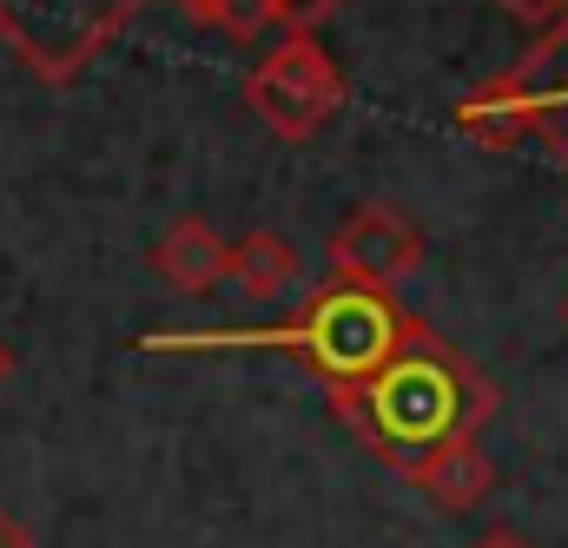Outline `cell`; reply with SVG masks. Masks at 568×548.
<instances>
[{"label":"cell","instance_id":"4","mask_svg":"<svg viewBox=\"0 0 568 548\" xmlns=\"http://www.w3.org/2000/svg\"><path fill=\"white\" fill-rule=\"evenodd\" d=\"M145 0H0V40L20 53V67L47 87H67L80 67H93L113 33Z\"/></svg>","mask_w":568,"mask_h":548},{"label":"cell","instance_id":"14","mask_svg":"<svg viewBox=\"0 0 568 548\" xmlns=\"http://www.w3.org/2000/svg\"><path fill=\"white\" fill-rule=\"evenodd\" d=\"M7 377H13V351L0 344V384H7Z\"/></svg>","mask_w":568,"mask_h":548},{"label":"cell","instance_id":"7","mask_svg":"<svg viewBox=\"0 0 568 548\" xmlns=\"http://www.w3.org/2000/svg\"><path fill=\"white\" fill-rule=\"evenodd\" d=\"M404 476L424 489L436 509H449V516H469V509L496 489V463L483 456V443H476V436H449V443H436V449L417 456Z\"/></svg>","mask_w":568,"mask_h":548},{"label":"cell","instance_id":"10","mask_svg":"<svg viewBox=\"0 0 568 548\" xmlns=\"http://www.w3.org/2000/svg\"><path fill=\"white\" fill-rule=\"evenodd\" d=\"M179 7H185L192 20L232 33V40H258L265 27H278V20H272V0H179Z\"/></svg>","mask_w":568,"mask_h":548},{"label":"cell","instance_id":"8","mask_svg":"<svg viewBox=\"0 0 568 548\" xmlns=\"http://www.w3.org/2000/svg\"><path fill=\"white\" fill-rule=\"evenodd\" d=\"M225 258H232V245L205 219H179L152 245V272L165 277L172 291H185V297H205L212 284H225Z\"/></svg>","mask_w":568,"mask_h":548},{"label":"cell","instance_id":"9","mask_svg":"<svg viewBox=\"0 0 568 548\" xmlns=\"http://www.w3.org/2000/svg\"><path fill=\"white\" fill-rule=\"evenodd\" d=\"M225 284L239 297H252V304H278L284 291L297 284V252L284 245L278 232H245V239H232Z\"/></svg>","mask_w":568,"mask_h":548},{"label":"cell","instance_id":"13","mask_svg":"<svg viewBox=\"0 0 568 548\" xmlns=\"http://www.w3.org/2000/svg\"><path fill=\"white\" fill-rule=\"evenodd\" d=\"M476 548H523V542H516L509 529H489V536H483V542H476Z\"/></svg>","mask_w":568,"mask_h":548},{"label":"cell","instance_id":"5","mask_svg":"<svg viewBox=\"0 0 568 548\" xmlns=\"http://www.w3.org/2000/svg\"><path fill=\"white\" fill-rule=\"evenodd\" d=\"M344 67L317 47V33H284L278 47L245 73V106L272 126L278 139L324 133L344 106Z\"/></svg>","mask_w":568,"mask_h":548},{"label":"cell","instance_id":"11","mask_svg":"<svg viewBox=\"0 0 568 548\" xmlns=\"http://www.w3.org/2000/svg\"><path fill=\"white\" fill-rule=\"evenodd\" d=\"M337 0H272V20L284 33H317V20H331Z\"/></svg>","mask_w":568,"mask_h":548},{"label":"cell","instance_id":"1","mask_svg":"<svg viewBox=\"0 0 568 548\" xmlns=\"http://www.w3.org/2000/svg\"><path fill=\"white\" fill-rule=\"evenodd\" d=\"M331 410L371 456H384L404 476L436 443L476 436L496 416V384L469 357H456L429 324H417L377 371H364L357 384H337Z\"/></svg>","mask_w":568,"mask_h":548},{"label":"cell","instance_id":"12","mask_svg":"<svg viewBox=\"0 0 568 548\" xmlns=\"http://www.w3.org/2000/svg\"><path fill=\"white\" fill-rule=\"evenodd\" d=\"M0 548H33V536H27V529L7 516V509H0Z\"/></svg>","mask_w":568,"mask_h":548},{"label":"cell","instance_id":"6","mask_svg":"<svg viewBox=\"0 0 568 548\" xmlns=\"http://www.w3.org/2000/svg\"><path fill=\"white\" fill-rule=\"evenodd\" d=\"M324 265H331V277H344V284L397 291L404 277H417V265H424V232H417L397 205L371 199V205H357V212L331 232Z\"/></svg>","mask_w":568,"mask_h":548},{"label":"cell","instance_id":"15","mask_svg":"<svg viewBox=\"0 0 568 548\" xmlns=\"http://www.w3.org/2000/svg\"><path fill=\"white\" fill-rule=\"evenodd\" d=\"M562 324H568V304H562Z\"/></svg>","mask_w":568,"mask_h":548},{"label":"cell","instance_id":"3","mask_svg":"<svg viewBox=\"0 0 568 548\" xmlns=\"http://www.w3.org/2000/svg\"><path fill=\"white\" fill-rule=\"evenodd\" d=\"M456 126L476 145H523L529 133H542L568 165V7L523 67H509V73L483 80L469 100H456Z\"/></svg>","mask_w":568,"mask_h":548},{"label":"cell","instance_id":"2","mask_svg":"<svg viewBox=\"0 0 568 548\" xmlns=\"http://www.w3.org/2000/svg\"><path fill=\"white\" fill-rule=\"evenodd\" d=\"M417 331V317L371 284H344L324 277L284 324L265 331H179V337H145V351H284L291 364H304L317 384H357L364 371H377L404 337Z\"/></svg>","mask_w":568,"mask_h":548}]
</instances>
